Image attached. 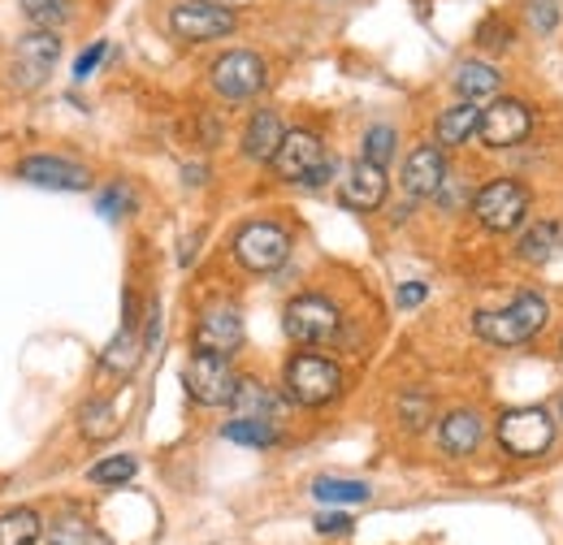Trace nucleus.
<instances>
[{
    "label": "nucleus",
    "instance_id": "1",
    "mask_svg": "<svg viewBox=\"0 0 563 545\" xmlns=\"http://www.w3.org/2000/svg\"><path fill=\"white\" fill-rule=\"evenodd\" d=\"M282 381H286V394L299 408H325V403H334L343 394V368L334 359H325V355H312V351L290 355Z\"/></svg>",
    "mask_w": 563,
    "mask_h": 545
},
{
    "label": "nucleus",
    "instance_id": "2",
    "mask_svg": "<svg viewBox=\"0 0 563 545\" xmlns=\"http://www.w3.org/2000/svg\"><path fill=\"white\" fill-rule=\"evenodd\" d=\"M542 325H547V299L533 294V290L516 294V303L503 308V312H477L473 316V330L486 342H494V346H520V342L533 338Z\"/></svg>",
    "mask_w": 563,
    "mask_h": 545
},
{
    "label": "nucleus",
    "instance_id": "3",
    "mask_svg": "<svg viewBox=\"0 0 563 545\" xmlns=\"http://www.w3.org/2000/svg\"><path fill=\"white\" fill-rule=\"evenodd\" d=\"M269 165L282 182H299V187H325L334 178V160L325 156V143L312 131H286Z\"/></svg>",
    "mask_w": 563,
    "mask_h": 545
},
{
    "label": "nucleus",
    "instance_id": "4",
    "mask_svg": "<svg viewBox=\"0 0 563 545\" xmlns=\"http://www.w3.org/2000/svg\"><path fill=\"white\" fill-rule=\"evenodd\" d=\"M555 442V420L547 408H516L498 415V446L516 459H538Z\"/></svg>",
    "mask_w": 563,
    "mask_h": 545
},
{
    "label": "nucleus",
    "instance_id": "5",
    "mask_svg": "<svg viewBox=\"0 0 563 545\" xmlns=\"http://www.w3.org/2000/svg\"><path fill=\"white\" fill-rule=\"evenodd\" d=\"M282 325H286V338L299 342V346H325V342L339 338L343 316H339V308H334L330 299H321V294H299V299L286 303Z\"/></svg>",
    "mask_w": 563,
    "mask_h": 545
},
{
    "label": "nucleus",
    "instance_id": "6",
    "mask_svg": "<svg viewBox=\"0 0 563 545\" xmlns=\"http://www.w3.org/2000/svg\"><path fill=\"white\" fill-rule=\"evenodd\" d=\"M57 57H62V35L57 31H26L9 53V82L18 91H35L53 74Z\"/></svg>",
    "mask_w": 563,
    "mask_h": 545
},
{
    "label": "nucleus",
    "instance_id": "7",
    "mask_svg": "<svg viewBox=\"0 0 563 545\" xmlns=\"http://www.w3.org/2000/svg\"><path fill=\"white\" fill-rule=\"evenodd\" d=\"M473 216L490 230V234H511L520 230V221L529 216V191L511 178H494L477 191L473 200Z\"/></svg>",
    "mask_w": 563,
    "mask_h": 545
},
{
    "label": "nucleus",
    "instance_id": "8",
    "mask_svg": "<svg viewBox=\"0 0 563 545\" xmlns=\"http://www.w3.org/2000/svg\"><path fill=\"white\" fill-rule=\"evenodd\" d=\"M290 256V234L274 221H252L234 234V260L247 272H274Z\"/></svg>",
    "mask_w": 563,
    "mask_h": 545
},
{
    "label": "nucleus",
    "instance_id": "9",
    "mask_svg": "<svg viewBox=\"0 0 563 545\" xmlns=\"http://www.w3.org/2000/svg\"><path fill=\"white\" fill-rule=\"evenodd\" d=\"M183 386H187V394H191L200 408H221V403L234 399L239 377H234V368H230V355L196 351L191 364H187V372H183Z\"/></svg>",
    "mask_w": 563,
    "mask_h": 545
},
{
    "label": "nucleus",
    "instance_id": "10",
    "mask_svg": "<svg viewBox=\"0 0 563 545\" xmlns=\"http://www.w3.org/2000/svg\"><path fill=\"white\" fill-rule=\"evenodd\" d=\"M169 31L187 44H209L234 31V9H225L221 0H183L169 9Z\"/></svg>",
    "mask_w": 563,
    "mask_h": 545
},
{
    "label": "nucleus",
    "instance_id": "11",
    "mask_svg": "<svg viewBox=\"0 0 563 545\" xmlns=\"http://www.w3.org/2000/svg\"><path fill=\"white\" fill-rule=\"evenodd\" d=\"M209 74H212L217 96H225V100H252V96H256V91L269 82V69H265V62H261L256 53H247V48H234V53L217 57Z\"/></svg>",
    "mask_w": 563,
    "mask_h": 545
},
{
    "label": "nucleus",
    "instance_id": "12",
    "mask_svg": "<svg viewBox=\"0 0 563 545\" xmlns=\"http://www.w3.org/2000/svg\"><path fill=\"white\" fill-rule=\"evenodd\" d=\"M533 131V118H529V104L520 100H494L490 109H482V126H477V138L486 147H516L525 143Z\"/></svg>",
    "mask_w": 563,
    "mask_h": 545
},
{
    "label": "nucleus",
    "instance_id": "13",
    "mask_svg": "<svg viewBox=\"0 0 563 545\" xmlns=\"http://www.w3.org/2000/svg\"><path fill=\"white\" fill-rule=\"evenodd\" d=\"M243 346V316L234 303H212L196 321V351L212 355H234Z\"/></svg>",
    "mask_w": 563,
    "mask_h": 545
},
{
    "label": "nucleus",
    "instance_id": "14",
    "mask_svg": "<svg viewBox=\"0 0 563 545\" xmlns=\"http://www.w3.org/2000/svg\"><path fill=\"white\" fill-rule=\"evenodd\" d=\"M18 174L35 187H48V191H87L91 187V174L66 156H26L18 165Z\"/></svg>",
    "mask_w": 563,
    "mask_h": 545
},
{
    "label": "nucleus",
    "instance_id": "15",
    "mask_svg": "<svg viewBox=\"0 0 563 545\" xmlns=\"http://www.w3.org/2000/svg\"><path fill=\"white\" fill-rule=\"evenodd\" d=\"M442 187H446V156H442V147L421 143V147L408 156V165H404V191H408L412 200H429V196H438Z\"/></svg>",
    "mask_w": 563,
    "mask_h": 545
},
{
    "label": "nucleus",
    "instance_id": "16",
    "mask_svg": "<svg viewBox=\"0 0 563 545\" xmlns=\"http://www.w3.org/2000/svg\"><path fill=\"white\" fill-rule=\"evenodd\" d=\"M339 196H343V204L360 208V212L382 208V200H386V169L360 156L352 169H347V178L339 182Z\"/></svg>",
    "mask_w": 563,
    "mask_h": 545
},
{
    "label": "nucleus",
    "instance_id": "17",
    "mask_svg": "<svg viewBox=\"0 0 563 545\" xmlns=\"http://www.w3.org/2000/svg\"><path fill=\"white\" fill-rule=\"evenodd\" d=\"M282 138H286L282 118L274 109H261V113L247 122V131H243V156H247V160H274Z\"/></svg>",
    "mask_w": 563,
    "mask_h": 545
},
{
    "label": "nucleus",
    "instance_id": "18",
    "mask_svg": "<svg viewBox=\"0 0 563 545\" xmlns=\"http://www.w3.org/2000/svg\"><path fill=\"white\" fill-rule=\"evenodd\" d=\"M482 433H486V424H482L477 411H451L442 420V429H438V446L446 455H473L477 442H482Z\"/></svg>",
    "mask_w": 563,
    "mask_h": 545
},
{
    "label": "nucleus",
    "instance_id": "19",
    "mask_svg": "<svg viewBox=\"0 0 563 545\" xmlns=\"http://www.w3.org/2000/svg\"><path fill=\"white\" fill-rule=\"evenodd\" d=\"M477 126H482V109L473 100H460V104L442 109V118L433 126V138H438V147H464L468 138L477 135Z\"/></svg>",
    "mask_w": 563,
    "mask_h": 545
},
{
    "label": "nucleus",
    "instance_id": "20",
    "mask_svg": "<svg viewBox=\"0 0 563 545\" xmlns=\"http://www.w3.org/2000/svg\"><path fill=\"white\" fill-rule=\"evenodd\" d=\"M143 346H147V338H140L135 325L126 321L122 334L104 346V355H100V372H109V377H131L135 364L143 359Z\"/></svg>",
    "mask_w": 563,
    "mask_h": 545
},
{
    "label": "nucleus",
    "instance_id": "21",
    "mask_svg": "<svg viewBox=\"0 0 563 545\" xmlns=\"http://www.w3.org/2000/svg\"><path fill=\"white\" fill-rule=\"evenodd\" d=\"M503 87V74L486 62H464V66L455 69V91H460V100H486Z\"/></svg>",
    "mask_w": 563,
    "mask_h": 545
},
{
    "label": "nucleus",
    "instance_id": "22",
    "mask_svg": "<svg viewBox=\"0 0 563 545\" xmlns=\"http://www.w3.org/2000/svg\"><path fill=\"white\" fill-rule=\"evenodd\" d=\"M221 437L225 442H239V446H256V451H265V446H278V424L274 420H261V415H239V420H230L225 429H221Z\"/></svg>",
    "mask_w": 563,
    "mask_h": 545
},
{
    "label": "nucleus",
    "instance_id": "23",
    "mask_svg": "<svg viewBox=\"0 0 563 545\" xmlns=\"http://www.w3.org/2000/svg\"><path fill=\"white\" fill-rule=\"evenodd\" d=\"M230 408L239 411V415H261V420H274V415H278V399H274V394H269V390H265L256 377H239Z\"/></svg>",
    "mask_w": 563,
    "mask_h": 545
},
{
    "label": "nucleus",
    "instance_id": "24",
    "mask_svg": "<svg viewBox=\"0 0 563 545\" xmlns=\"http://www.w3.org/2000/svg\"><path fill=\"white\" fill-rule=\"evenodd\" d=\"M555 247H560V225H555V221H542V225H533V230L520 234L516 256H520L525 265H547Z\"/></svg>",
    "mask_w": 563,
    "mask_h": 545
},
{
    "label": "nucleus",
    "instance_id": "25",
    "mask_svg": "<svg viewBox=\"0 0 563 545\" xmlns=\"http://www.w3.org/2000/svg\"><path fill=\"white\" fill-rule=\"evenodd\" d=\"M40 533H44V524L31 507H18V511L0 515V545H35Z\"/></svg>",
    "mask_w": 563,
    "mask_h": 545
},
{
    "label": "nucleus",
    "instance_id": "26",
    "mask_svg": "<svg viewBox=\"0 0 563 545\" xmlns=\"http://www.w3.org/2000/svg\"><path fill=\"white\" fill-rule=\"evenodd\" d=\"M78 429H82V437H91V442H109V437L122 429V420H118V408H113V403L96 399V403H87V408L78 411Z\"/></svg>",
    "mask_w": 563,
    "mask_h": 545
},
{
    "label": "nucleus",
    "instance_id": "27",
    "mask_svg": "<svg viewBox=\"0 0 563 545\" xmlns=\"http://www.w3.org/2000/svg\"><path fill=\"white\" fill-rule=\"evenodd\" d=\"M312 493L321 502H334V507H352V502H368V485L364 480H339V477H321L312 485Z\"/></svg>",
    "mask_w": 563,
    "mask_h": 545
},
{
    "label": "nucleus",
    "instance_id": "28",
    "mask_svg": "<svg viewBox=\"0 0 563 545\" xmlns=\"http://www.w3.org/2000/svg\"><path fill=\"white\" fill-rule=\"evenodd\" d=\"M22 18L35 31H57L70 18V0H22Z\"/></svg>",
    "mask_w": 563,
    "mask_h": 545
},
{
    "label": "nucleus",
    "instance_id": "29",
    "mask_svg": "<svg viewBox=\"0 0 563 545\" xmlns=\"http://www.w3.org/2000/svg\"><path fill=\"white\" fill-rule=\"evenodd\" d=\"M140 472V464L131 459V455H113V459H100V464H91V472L87 480L91 485H104V489H113V485H126V480Z\"/></svg>",
    "mask_w": 563,
    "mask_h": 545
},
{
    "label": "nucleus",
    "instance_id": "30",
    "mask_svg": "<svg viewBox=\"0 0 563 545\" xmlns=\"http://www.w3.org/2000/svg\"><path fill=\"white\" fill-rule=\"evenodd\" d=\"M395 143H399V135H395V126H373L368 135H364V160H373V165H390V156H395Z\"/></svg>",
    "mask_w": 563,
    "mask_h": 545
},
{
    "label": "nucleus",
    "instance_id": "31",
    "mask_svg": "<svg viewBox=\"0 0 563 545\" xmlns=\"http://www.w3.org/2000/svg\"><path fill=\"white\" fill-rule=\"evenodd\" d=\"M87 542H91V529L78 515H66V520L48 524V545H87Z\"/></svg>",
    "mask_w": 563,
    "mask_h": 545
},
{
    "label": "nucleus",
    "instance_id": "32",
    "mask_svg": "<svg viewBox=\"0 0 563 545\" xmlns=\"http://www.w3.org/2000/svg\"><path fill=\"white\" fill-rule=\"evenodd\" d=\"M529 22H533V31L551 35L560 26V0H529Z\"/></svg>",
    "mask_w": 563,
    "mask_h": 545
},
{
    "label": "nucleus",
    "instance_id": "33",
    "mask_svg": "<svg viewBox=\"0 0 563 545\" xmlns=\"http://www.w3.org/2000/svg\"><path fill=\"white\" fill-rule=\"evenodd\" d=\"M477 35H482V44H486V48H507V44H511V26H507L503 18H486Z\"/></svg>",
    "mask_w": 563,
    "mask_h": 545
},
{
    "label": "nucleus",
    "instance_id": "34",
    "mask_svg": "<svg viewBox=\"0 0 563 545\" xmlns=\"http://www.w3.org/2000/svg\"><path fill=\"white\" fill-rule=\"evenodd\" d=\"M100 62H104V44L96 40V44H91V48H87V53L74 62V78H78V82H82V78H91V69L100 66Z\"/></svg>",
    "mask_w": 563,
    "mask_h": 545
},
{
    "label": "nucleus",
    "instance_id": "35",
    "mask_svg": "<svg viewBox=\"0 0 563 545\" xmlns=\"http://www.w3.org/2000/svg\"><path fill=\"white\" fill-rule=\"evenodd\" d=\"M126 204H131V200H126V191H118V187L100 196V212H104L109 221H113V216H122V208H126Z\"/></svg>",
    "mask_w": 563,
    "mask_h": 545
},
{
    "label": "nucleus",
    "instance_id": "36",
    "mask_svg": "<svg viewBox=\"0 0 563 545\" xmlns=\"http://www.w3.org/2000/svg\"><path fill=\"white\" fill-rule=\"evenodd\" d=\"M404 420H408V429H424V415H429V403L421 399H404Z\"/></svg>",
    "mask_w": 563,
    "mask_h": 545
},
{
    "label": "nucleus",
    "instance_id": "37",
    "mask_svg": "<svg viewBox=\"0 0 563 545\" xmlns=\"http://www.w3.org/2000/svg\"><path fill=\"white\" fill-rule=\"evenodd\" d=\"M424 294H429L424 281H408V286H399L395 299H399V308H417V303H424Z\"/></svg>",
    "mask_w": 563,
    "mask_h": 545
},
{
    "label": "nucleus",
    "instance_id": "38",
    "mask_svg": "<svg viewBox=\"0 0 563 545\" xmlns=\"http://www.w3.org/2000/svg\"><path fill=\"white\" fill-rule=\"evenodd\" d=\"M317 529H321V533H352V520H347V515H321Z\"/></svg>",
    "mask_w": 563,
    "mask_h": 545
},
{
    "label": "nucleus",
    "instance_id": "39",
    "mask_svg": "<svg viewBox=\"0 0 563 545\" xmlns=\"http://www.w3.org/2000/svg\"><path fill=\"white\" fill-rule=\"evenodd\" d=\"M221 4H225V0H221Z\"/></svg>",
    "mask_w": 563,
    "mask_h": 545
}]
</instances>
